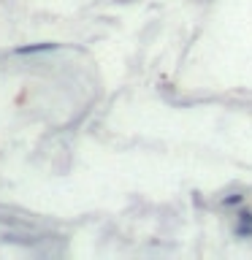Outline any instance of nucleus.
Listing matches in <instances>:
<instances>
[{"label":"nucleus","mask_w":252,"mask_h":260,"mask_svg":"<svg viewBox=\"0 0 252 260\" xmlns=\"http://www.w3.org/2000/svg\"><path fill=\"white\" fill-rule=\"evenodd\" d=\"M57 49L54 44H38V46H19L16 49V54H36V52H52Z\"/></svg>","instance_id":"1"},{"label":"nucleus","mask_w":252,"mask_h":260,"mask_svg":"<svg viewBox=\"0 0 252 260\" xmlns=\"http://www.w3.org/2000/svg\"><path fill=\"white\" fill-rule=\"evenodd\" d=\"M239 222L244 228H252V211H239Z\"/></svg>","instance_id":"2"},{"label":"nucleus","mask_w":252,"mask_h":260,"mask_svg":"<svg viewBox=\"0 0 252 260\" xmlns=\"http://www.w3.org/2000/svg\"><path fill=\"white\" fill-rule=\"evenodd\" d=\"M241 201H244L241 195H228V198H225V206H239Z\"/></svg>","instance_id":"3"}]
</instances>
